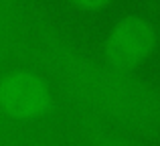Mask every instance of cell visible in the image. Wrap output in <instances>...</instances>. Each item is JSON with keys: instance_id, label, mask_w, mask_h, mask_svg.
Segmentation results:
<instances>
[{"instance_id": "obj_1", "label": "cell", "mask_w": 160, "mask_h": 146, "mask_svg": "<svg viewBox=\"0 0 160 146\" xmlns=\"http://www.w3.org/2000/svg\"><path fill=\"white\" fill-rule=\"evenodd\" d=\"M18 59L73 110L113 124L136 144L160 142V85L89 53L41 0H31Z\"/></svg>"}, {"instance_id": "obj_2", "label": "cell", "mask_w": 160, "mask_h": 146, "mask_svg": "<svg viewBox=\"0 0 160 146\" xmlns=\"http://www.w3.org/2000/svg\"><path fill=\"white\" fill-rule=\"evenodd\" d=\"M31 0H0V63L18 59Z\"/></svg>"}, {"instance_id": "obj_3", "label": "cell", "mask_w": 160, "mask_h": 146, "mask_svg": "<svg viewBox=\"0 0 160 146\" xmlns=\"http://www.w3.org/2000/svg\"><path fill=\"white\" fill-rule=\"evenodd\" d=\"M120 35L113 37V51L126 61L132 57H144L150 51V41H152V31L146 23L130 20L124 24Z\"/></svg>"}, {"instance_id": "obj_4", "label": "cell", "mask_w": 160, "mask_h": 146, "mask_svg": "<svg viewBox=\"0 0 160 146\" xmlns=\"http://www.w3.org/2000/svg\"><path fill=\"white\" fill-rule=\"evenodd\" d=\"M73 2L83 8H99L103 4H108V0H73Z\"/></svg>"}, {"instance_id": "obj_5", "label": "cell", "mask_w": 160, "mask_h": 146, "mask_svg": "<svg viewBox=\"0 0 160 146\" xmlns=\"http://www.w3.org/2000/svg\"><path fill=\"white\" fill-rule=\"evenodd\" d=\"M150 14H160V0H140Z\"/></svg>"}, {"instance_id": "obj_6", "label": "cell", "mask_w": 160, "mask_h": 146, "mask_svg": "<svg viewBox=\"0 0 160 146\" xmlns=\"http://www.w3.org/2000/svg\"><path fill=\"white\" fill-rule=\"evenodd\" d=\"M156 83L160 85V67H158V71H156Z\"/></svg>"}]
</instances>
